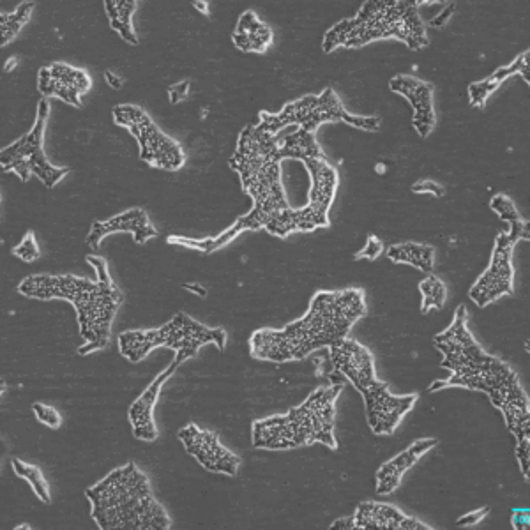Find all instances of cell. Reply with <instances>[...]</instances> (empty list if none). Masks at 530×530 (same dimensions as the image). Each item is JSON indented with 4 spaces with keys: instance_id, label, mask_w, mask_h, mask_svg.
Returning a JSON list of instances; mask_svg holds the SVG:
<instances>
[{
    "instance_id": "cell-1",
    "label": "cell",
    "mask_w": 530,
    "mask_h": 530,
    "mask_svg": "<svg viewBox=\"0 0 530 530\" xmlns=\"http://www.w3.org/2000/svg\"><path fill=\"white\" fill-rule=\"evenodd\" d=\"M433 343L442 354V368L451 371V377L433 382L428 391L444 387L481 391L502 412L516 442L530 440L529 396L523 391L518 373L477 343L467 327L465 306H458L453 324L437 334Z\"/></svg>"
},
{
    "instance_id": "cell-2",
    "label": "cell",
    "mask_w": 530,
    "mask_h": 530,
    "mask_svg": "<svg viewBox=\"0 0 530 530\" xmlns=\"http://www.w3.org/2000/svg\"><path fill=\"white\" fill-rule=\"evenodd\" d=\"M281 161L278 135L267 133L260 124H248L237 140L230 167L239 174L244 193L253 200V209L218 237L191 239L172 235L168 237V243L202 253H214L243 232H257L267 227L281 212L290 209L281 184Z\"/></svg>"
},
{
    "instance_id": "cell-3",
    "label": "cell",
    "mask_w": 530,
    "mask_h": 530,
    "mask_svg": "<svg viewBox=\"0 0 530 530\" xmlns=\"http://www.w3.org/2000/svg\"><path fill=\"white\" fill-rule=\"evenodd\" d=\"M366 315L364 294L357 288L318 292L310 310L281 329H260L251 336V356L267 363L303 361L315 350L329 349L347 338L359 318Z\"/></svg>"
},
{
    "instance_id": "cell-4",
    "label": "cell",
    "mask_w": 530,
    "mask_h": 530,
    "mask_svg": "<svg viewBox=\"0 0 530 530\" xmlns=\"http://www.w3.org/2000/svg\"><path fill=\"white\" fill-rule=\"evenodd\" d=\"M18 292L32 299H64L75 306L80 324V334L85 345L80 354H91L94 350L106 349L110 341V327L117 310L124 301L121 288L110 280H87L71 274H36L20 283Z\"/></svg>"
},
{
    "instance_id": "cell-5",
    "label": "cell",
    "mask_w": 530,
    "mask_h": 530,
    "mask_svg": "<svg viewBox=\"0 0 530 530\" xmlns=\"http://www.w3.org/2000/svg\"><path fill=\"white\" fill-rule=\"evenodd\" d=\"M92 518L101 530H168L172 520L151 483L133 462L112 470L87 492Z\"/></svg>"
},
{
    "instance_id": "cell-6",
    "label": "cell",
    "mask_w": 530,
    "mask_h": 530,
    "mask_svg": "<svg viewBox=\"0 0 530 530\" xmlns=\"http://www.w3.org/2000/svg\"><path fill=\"white\" fill-rule=\"evenodd\" d=\"M423 2L414 0H370L356 16L341 20L326 32L322 52L345 48H361L377 39H398L412 50L428 46V34L419 8Z\"/></svg>"
},
{
    "instance_id": "cell-7",
    "label": "cell",
    "mask_w": 530,
    "mask_h": 530,
    "mask_svg": "<svg viewBox=\"0 0 530 530\" xmlns=\"http://www.w3.org/2000/svg\"><path fill=\"white\" fill-rule=\"evenodd\" d=\"M341 391L343 384L320 387L306 402L288 410L287 414L255 421L251 426V444L255 449L267 451L299 449L311 444L336 449V400Z\"/></svg>"
},
{
    "instance_id": "cell-8",
    "label": "cell",
    "mask_w": 530,
    "mask_h": 530,
    "mask_svg": "<svg viewBox=\"0 0 530 530\" xmlns=\"http://www.w3.org/2000/svg\"><path fill=\"white\" fill-rule=\"evenodd\" d=\"M334 370L361 393L366 421L375 435H391L405 414L414 409L417 394H393L387 382L377 379L370 350L352 338H343L329 347Z\"/></svg>"
},
{
    "instance_id": "cell-9",
    "label": "cell",
    "mask_w": 530,
    "mask_h": 530,
    "mask_svg": "<svg viewBox=\"0 0 530 530\" xmlns=\"http://www.w3.org/2000/svg\"><path fill=\"white\" fill-rule=\"evenodd\" d=\"M207 343L218 350L225 349L227 333L220 327H207L186 313H177L170 322L158 329L128 331L119 336V350L129 363H140L159 347L175 350V357L184 363L198 354Z\"/></svg>"
},
{
    "instance_id": "cell-10",
    "label": "cell",
    "mask_w": 530,
    "mask_h": 530,
    "mask_svg": "<svg viewBox=\"0 0 530 530\" xmlns=\"http://www.w3.org/2000/svg\"><path fill=\"white\" fill-rule=\"evenodd\" d=\"M326 122H345L352 128L364 129V131H379V117H364V115L350 114L341 105L340 98L336 92L327 87L326 91L318 96H304L292 103L283 106L280 114H269L262 112L258 124L271 135H278L281 129L288 126L306 129L308 133H315L320 124Z\"/></svg>"
},
{
    "instance_id": "cell-11",
    "label": "cell",
    "mask_w": 530,
    "mask_h": 530,
    "mask_svg": "<svg viewBox=\"0 0 530 530\" xmlns=\"http://www.w3.org/2000/svg\"><path fill=\"white\" fill-rule=\"evenodd\" d=\"M304 165L311 177L310 202L303 209H287L276 216L265 230L276 237L294 232H313L329 227V209L338 190V172L327 159H306Z\"/></svg>"
},
{
    "instance_id": "cell-12",
    "label": "cell",
    "mask_w": 530,
    "mask_h": 530,
    "mask_svg": "<svg viewBox=\"0 0 530 530\" xmlns=\"http://www.w3.org/2000/svg\"><path fill=\"white\" fill-rule=\"evenodd\" d=\"M50 117V103L46 98L38 103V115L34 128L4 147L0 152V165L4 172H15L22 181H29L31 175L39 177L46 188H53L69 174V168L53 167L45 152L46 121Z\"/></svg>"
},
{
    "instance_id": "cell-13",
    "label": "cell",
    "mask_w": 530,
    "mask_h": 530,
    "mask_svg": "<svg viewBox=\"0 0 530 530\" xmlns=\"http://www.w3.org/2000/svg\"><path fill=\"white\" fill-rule=\"evenodd\" d=\"M115 124L129 129L137 138L140 158L147 165L161 170H179L184 165V151L175 140L167 137L145 110L135 105H117L114 108Z\"/></svg>"
},
{
    "instance_id": "cell-14",
    "label": "cell",
    "mask_w": 530,
    "mask_h": 530,
    "mask_svg": "<svg viewBox=\"0 0 530 530\" xmlns=\"http://www.w3.org/2000/svg\"><path fill=\"white\" fill-rule=\"evenodd\" d=\"M529 225L520 228H509L500 232L492 260L485 273L470 288L469 297L477 308H486L502 296H511L515 290V267H513V250L520 241L529 239Z\"/></svg>"
},
{
    "instance_id": "cell-15",
    "label": "cell",
    "mask_w": 530,
    "mask_h": 530,
    "mask_svg": "<svg viewBox=\"0 0 530 530\" xmlns=\"http://www.w3.org/2000/svg\"><path fill=\"white\" fill-rule=\"evenodd\" d=\"M179 440L205 470L230 477L239 472L241 458L221 444L218 433L204 432L197 424H188L179 432Z\"/></svg>"
},
{
    "instance_id": "cell-16",
    "label": "cell",
    "mask_w": 530,
    "mask_h": 530,
    "mask_svg": "<svg viewBox=\"0 0 530 530\" xmlns=\"http://www.w3.org/2000/svg\"><path fill=\"white\" fill-rule=\"evenodd\" d=\"M91 76L84 69L69 66V64H52L48 68L39 69L38 89L43 98H59L82 108V96L91 91Z\"/></svg>"
},
{
    "instance_id": "cell-17",
    "label": "cell",
    "mask_w": 530,
    "mask_h": 530,
    "mask_svg": "<svg viewBox=\"0 0 530 530\" xmlns=\"http://www.w3.org/2000/svg\"><path fill=\"white\" fill-rule=\"evenodd\" d=\"M391 91L402 94L403 98L409 99L414 117L412 124L416 128L417 135L421 138L430 137L435 128V108H433V87L419 80L416 76L398 75L389 82Z\"/></svg>"
},
{
    "instance_id": "cell-18",
    "label": "cell",
    "mask_w": 530,
    "mask_h": 530,
    "mask_svg": "<svg viewBox=\"0 0 530 530\" xmlns=\"http://www.w3.org/2000/svg\"><path fill=\"white\" fill-rule=\"evenodd\" d=\"M119 232L133 234V239L137 244H145L149 239L158 235L156 228L152 227L149 214L144 209H129L110 220L94 221L91 232L87 235V246L92 251H98L99 244L105 237L110 234H119Z\"/></svg>"
},
{
    "instance_id": "cell-19",
    "label": "cell",
    "mask_w": 530,
    "mask_h": 530,
    "mask_svg": "<svg viewBox=\"0 0 530 530\" xmlns=\"http://www.w3.org/2000/svg\"><path fill=\"white\" fill-rule=\"evenodd\" d=\"M181 364V361L175 357L174 361L168 364L167 370L161 371L158 377L152 380L149 387L145 389L144 393L140 394L137 400L133 402V405L129 407V423L133 426V435L137 439L152 442L158 437V428H156L154 416H152L154 407L158 403L161 387L174 375Z\"/></svg>"
},
{
    "instance_id": "cell-20",
    "label": "cell",
    "mask_w": 530,
    "mask_h": 530,
    "mask_svg": "<svg viewBox=\"0 0 530 530\" xmlns=\"http://www.w3.org/2000/svg\"><path fill=\"white\" fill-rule=\"evenodd\" d=\"M356 529L364 530H430L432 527L407 516L403 511L391 504L382 502H363L354 513Z\"/></svg>"
},
{
    "instance_id": "cell-21",
    "label": "cell",
    "mask_w": 530,
    "mask_h": 530,
    "mask_svg": "<svg viewBox=\"0 0 530 530\" xmlns=\"http://www.w3.org/2000/svg\"><path fill=\"white\" fill-rule=\"evenodd\" d=\"M437 444H439V440L433 439V437L417 439L405 451H402L400 455H396L389 462L384 463L380 467L379 472H377V492L380 495L393 493L400 486V483H402L403 474L407 470L412 469Z\"/></svg>"
},
{
    "instance_id": "cell-22",
    "label": "cell",
    "mask_w": 530,
    "mask_h": 530,
    "mask_svg": "<svg viewBox=\"0 0 530 530\" xmlns=\"http://www.w3.org/2000/svg\"><path fill=\"white\" fill-rule=\"evenodd\" d=\"M529 71V52L520 53L509 66L497 69L493 75L481 80V82L470 84V105L476 106V108H485L488 98L508 80L509 76L522 75L523 80L530 84Z\"/></svg>"
},
{
    "instance_id": "cell-23",
    "label": "cell",
    "mask_w": 530,
    "mask_h": 530,
    "mask_svg": "<svg viewBox=\"0 0 530 530\" xmlns=\"http://www.w3.org/2000/svg\"><path fill=\"white\" fill-rule=\"evenodd\" d=\"M232 39L241 52L264 53L273 43V31L253 11H246L239 18Z\"/></svg>"
},
{
    "instance_id": "cell-24",
    "label": "cell",
    "mask_w": 530,
    "mask_h": 530,
    "mask_svg": "<svg viewBox=\"0 0 530 530\" xmlns=\"http://www.w3.org/2000/svg\"><path fill=\"white\" fill-rule=\"evenodd\" d=\"M281 159H327L320 149L315 133H308L306 129L297 128L288 133L280 144Z\"/></svg>"
},
{
    "instance_id": "cell-25",
    "label": "cell",
    "mask_w": 530,
    "mask_h": 530,
    "mask_svg": "<svg viewBox=\"0 0 530 530\" xmlns=\"http://www.w3.org/2000/svg\"><path fill=\"white\" fill-rule=\"evenodd\" d=\"M106 15L110 27L129 45H138V36L133 27V16L138 9L135 0H105Z\"/></svg>"
},
{
    "instance_id": "cell-26",
    "label": "cell",
    "mask_w": 530,
    "mask_h": 530,
    "mask_svg": "<svg viewBox=\"0 0 530 530\" xmlns=\"http://www.w3.org/2000/svg\"><path fill=\"white\" fill-rule=\"evenodd\" d=\"M387 258L394 264H407L421 269L423 273H432L435 264V250L430 244L400 243L389 246Z\"/></svg>"
},
{
    "instance_id": "cell-27",
    "label": "cell",
    "mask_w": 530,
    "mask_h": 530,
    "mask_svg": "<svg viewBox=\"0 0 530 530\" xmlns=\"http://www.w3.org/2000/svg\"><path fill=\"white\" fill-rule=\"evenodd\" d=\"M34 8H36V2H22L15 11L0 13L2 46L8 45L9 41H13L22 32L23 27L31 20Z\"/></svg>"
},
{
    "instance_id": "cell-28",
    "label": "cell",
    "mask_w": 530,
    "mask_h": 530,
    "mask_svg": "<svg viewBox=\"0 0 530 530\" xmlns=\"http://www.w3.org/2000/svg\"><path fill=\"white\" fill-rule=\"evenodd\" d=\"M11 467L15 470L16 476L22 477V479H25L32 486V490L38 495V499L43 504H50L52 502V493H50L48 481H46L43 472L36 465H31V463H25L22 460H18V458H13L11 460Z\"/></svg>"
},
{
    "instance_id": "cell-29",
    "label": "cell",
    "mask_w": 530,
    "mask_h": 530,
    "mask_svg": "<svg viewBox=\"0 0 530 530\" xmlns=\"http://www.w3.org/2000/svg\"><path fill=\"white\" fill-rule=\"evenodd\" d=\"M419 292L423 296L421 311L428 313L430 310H440L444 308L447 299V288L444 281L437 276H428L426 280L419 283Z\"/></svg>"
},
{
    "instance_id": "cell-30",
    "label": "cell",
    "mask_w": 530,
    "mask_h": 530,
    "mask_svg": "<svg viewBox=\"0 0 530 530\" xmlns=\"http://www.w3.org/2000/svg\"><path fill=\"white\" fill-rule=\"evenodd\" d=\"M490 205H492L493 211L499 214L500 220L508 223L509 228H520L527 225V221L522 220L520 211L516 209L515 202L508 195H495Z\"/></svg>"
},
{
    "instance_id": "cell-31",
    "label": "cell",
    "mask_w": 530,
    "mask_h": 530,
    "mask_svg": "<svg viewBox=\"0 0 530 530\" xmlns=\"http://www.w3.org/2000/svg\"><path fill=\"white\" fill-rule=\"evenodd\" d=\"M13 255L23 260V262H27V264H32V262H36L41 257V251H39L38 243H36L34 232H29L23 237L22 243L18 244L13 250Z\"/></svg>"
},
{
    "instance_id": "cell-32",
    "label": "cell",
    "mask_w": 530,
    "mask_h": 530,
    "mask_svg": "<svg viewBox=\"0 0 530 530\" xmlns=\"http://www.w3.org/2000/svg\"><path fill=\"white\" fill-rule=\"evenodd\" d=\"M32 410H34V416L38 419L39 423L46 424L50 428H59L62 424L61 414L57 410L46 405V403H34L32 405Z\"/></svg>"
},
{
    "instance_id": "cell-33",
    "label": "cell",
    "mask_w": 530,
    "mask_h": 530,
    "mask_svg": "<svg viewBox=\"0 0 530 530\" xmlns=\"http://www.w3.org/2000/svg\"><path fill=\"white\" fill-rule=\"evenodd\" d=\"M382 250H384V246H382V243H380L379 237H375V235H368V239H366V244H364L363 250L357 253L356 258L357 260H359V258L375 260V258H379Z\"/></svg>"
},
{
    "instance_id": "cell-34",
    "label": "cell",
    "mask_w": 530,
    "mask_h": 530,
    "mask_svg": "<svg viewBox=\"0 0 530 530\" xmlns=\"http://www.w3.org/2000/svg\"><path fill=\"white\" fill-rule=\"evenodd\" d=\"M516 458L520 463V469L525 479H529L530 474V440L516 442Z\"/></svg>"
},
{
    "instance_id": "cell-35",
    "label": "cell",
    "mask_w": 530,
    "mask_h": 530,
    "mask_svg": "<svg viewBox=\"0 0 530 530\" xmlns=\"http://www.w3.org/2000/svg\"><path fill=\"white\" fill-rule=\"evenodd\" d=\"M488 513H490V508H488V506L476 509V511H470L467 515H463L462 518H458V520H456V525H458V527H472V525H477L481 520H485Z\"/></svg>"
},
{
    "instance_id": "cell-36",
    "label": "cell",
    "mask_w": 530,
    "mask_h": 530,
    "mask_svg": "<svg viewBox=\"0 0 530 530\" xmlns=\"http://www.w3.org/2000/svg\"><path fill=\"white\" fill-rule=\"evenodd\" d=\"M412 191H414V193H432V195H437V197H444L446 188L440 186L439 182L421 181L416 182V184L412 186Z\"/></svg>"
},
{
    "instance_id": "cell-37",
    "label": "cell",
    "mask_w": 530,
    "mask_h": 530,
    "mask_svg": "<svg viewBox=\"0 0 530 530\" xmlns=\"http://www.w3.org/2000/svg\"><path fill=\"white\" fill-rule=\"evenodd\" d=\"M190 92V82H181V84H175L168 89V96H170V101L177 105L179 101L186 98Z\"/></svg>"
},
{
    "instance_id": "cell-38",
    "label": "cell",
    "mask_w": 530,
    "mask_h": 530,
    "mask_svg": "<svg viewBox=\"0 0 530 530\" xmlns=\"http://www.w3.org/2000/svg\"><path fill=\"white\" fill-rule=\"evenodd\" d=\"M530 525L529 509H515L513 511V527L516 530H527Z\"/></svg>"
},
{
    "instance_id": "cell-39",
    "label": "cell",
    "mask_w": 530,
    "mask_h": 530,
    "mask_svg": "<svg viewBox=\"0 0 530 530\" xmlns=\"http://www.w3.org/2000/svg\"><path fill=\"white\" fill-rule=\"evenodd\" d=\"M350 530V529H356V523H354V516H347V518H340V520H336V522L331 525V530Z\"/></svg>"
},
{
    "instance_id": "cell-40",
    "label": "cell",
    "mask_w": 530,
    "mask_h": 530,
    "mask_svg": "<svg viewBox=\"0 0 530 530\" xmlns=\"http://www.w3.org/2000/svg\"><path fill=\"white\" fill-rule=\"evenodd\" d=\"M105 80L106 84L114 87V89H122V85H124V80H122L121 76L115 75L112 71H105Z\"/></svg>"
},
{
    "instance_id": "cell-41",
    "label": "cell",
    "mask_w": 530,
    "mask_h": 530,
    "mask_svg": "<svg viewBox=\"0 0 530 530\" xmlns=\"http://www.w3.org/2000/svg\"><path fill=\"white\" fill-rule=\"evenodd\" d=\"M453 11H455V4H449L446 9H444V13L439 16V18H433L432 23L433 25H437V27H442L444 23H446L447 16L453 15Z\"/></svg>"
},
{
    "instance_id": "cell-42",
    "label": "cell",
    "mask_w": 530,
    "mask_h": 530,
    "mask_svg": "<svg viewBox=\"0 0 530 530\" xmlns=\"http://www.w3.org/2000/svg\"><path fill=\"white\" fill-rule=\"evenodd\" d=\"M184 288H188V290H191V292H198V296H202V297L207 296V292H205V288L198 287V285H184Z\"/></svg>"
},
{
    "instance_id": "cell-43",
    "label": "cell",
    "mask_w": 530,
    "mask_h": 530,
    "mask_svg": "<svg viewBox=\"0 0 530 530\" xmlns=\"http://www.w3.org/2000/svg\"><path fill=\"white\" fill-rule=\"evenodd\" d=\"M193 6H195L197 9H200L204 15L209 13V4H207V2H193Z\"/></svg>"
},
{
    "instance_id": "cell-44",
    "label": "cell",
    "mask_w": 530,
    "mask_h": 530,
    "mask_svg": "<svg viewBox=\"0 0 530 530\" xmlns=\"http://www.w3.org/2000/svg\"><path fill=\"white\" fill-rule=\"evenodd\" d=\"M16 62H18V59H11V61H8L6 62V71H11V69H15L13 68V66H16Z\"/></svg>"
}]
</instances>
